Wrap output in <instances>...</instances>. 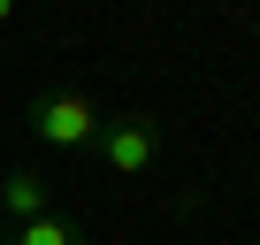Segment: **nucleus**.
Returning a JSON list of instances; mask_svg holds the SVG:
<instances>
[{"label": "nucleus", "mask_w": 260, "mask_h": 245, "mask_svg": "<svg viewBox=\"0 0 260 245\" xmlns=\"http://www.w3.org/2000/svg\"><path fill=\"white\" fill-rule=\"evenodd\" d=\"M8 245H92L77 222H61V215H39V222H16V237Z\"/></svg>", "instance_id": "nucleus-4"}, {"label": "nucleus", "mask_w": 260, "mask_h": 245, "mask_svg": "<svg viewBox=\"0 0 260 245\" xmlns=\"http://www.w3.org/2000/svg\"><path fill=\"white\" fill-rule=\"evenodd\" d=\"M100 169L107 176H146L153 161H161V122L153 115H115V122H100Z\"/></svg>", "instance_id": "nucleus-2"}, {"label": "nucleus", "mask_w": 260, "mask_h": 245, "mask_svg": "<svg viewBox=\"0 0 260 245\" xmlns=\"http://www.w3.org/2000/svg\"><path fill=\"white\" fill-rule=\"evenodd\" d=\"M0 207H8V222H39V215H54V184L39 169H8L0 176Z\"/></svg>", "instance_id": "nucleus-3"}, {"label": "nucleus", "mask_w": 260, "mask_h": 245, "mask_svg": "<svg viewBox=\"0 0 260 245\" xmlns=\"http://www.w3.org/2000/svg\"><path fill=\"white\" fill-rule=\"evenodd\" d=\"M100 107L84 100V92H39L31 100V131H39V146H61V154H92L100 146Z\"/></svg>", "instance_id": "nucleus-1"}, {"label": "nucleus", "mask_w": 260, "mask_h": 245, "mask_svg": "<svg viewBox=\"0 0 260 245\" xmlns=\"http://www.w3.org/2000/svg\"><path fill=\"white\" fill-rule=\"evenodd\" d=\"M0 23H16V0H0Z\"/></svg>", "instance_id": "nucleus-5"}]
</instances>
